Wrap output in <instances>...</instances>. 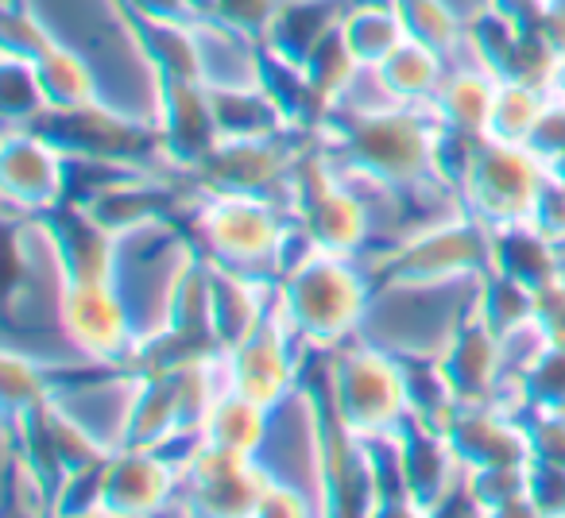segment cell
<instances>
[{"label":"cell","mask_w":565,"mask_h":518,"mask_svg":"<svg viewBox=\"0 0 565 518\" xmlns=\"http://www.w3.org/2000/svg\"><path fill=\"white\" fill-rule=\"evenodd\" d=\"M318 143L330 159L356 182H372L387 194H441L457 197L441 186L434 166V143H438V120L430 109L411 105H338L318 128Z\"/></svg>","instance_id":"6da1fadb"},{"label":"cell","mask_w":565,"mask_h":518,"mask_svg":"<svg viewBox=\"0 0 565 518\" xmlns=\"http://www.w3.org/2000/svg\"><path fill=\"white\" fill-rule=\"evenodd\" d=\"M275 299L295 341L310 348H341L372 306V279L361 276L353 256L307 248L287 263Z\"/></svg>","instance_id":"7a4b0ae2"},{"label":"cell","mask_w":565,"mask_h":518,"mask_svg":"<svg viewBox=\"0 0 565 518\" xmlns=\"http://www.w3.org/2000/svg\"><path fill=\"white\" fill-rule=\"evenodd\" d=\"M492 263V228L457 205L449 217L403 233L372 256V287L384 291H438L465 279H480Z\"/></svg>","instance_id":"3957f363"},{"label":"cell","mask_w":565,"mask_h":518,"mask_svg":"<svg viewBox=\"0 0 565 518\" xmlns=\"http://www.w3.org/2000/svg\"><path fill=\"white\" fill-rule=\"evenodd\" d=\"M194 228L210 259L244 271L264 283H279L287 268V244L295 240V220L279 202L244 194H202Z\"/></svg>","instance_id":"277c9868"},{"label":"cell","mask_w":565,"mask_h":518,"mask_svg":"<svg viewBox=\"0 0 565 518\" xmlns=\"http://www.w3.org/2000/svg\"><path fill=\"white\" fill-rule=\"evenodd\" d=\"M291 220L310 248L361 259L372 236V209L356 182L330 159V151L302 148L291 174Z\"/></svg>","instance_id":"5b68a950"},{"label":"cell","mask_w":565,"mask_h":518,"mask_svg":"<svg viewBox=\"0 0 565 518\" xmlns=\"http://www.w3.org/2000/svg\"><path fill=\"white\" fill-rule=\"evenodd\" d=\"M326 395L341 425L356 438L392 433L411 414L403 360L372 345H349L333 353Z\"/></svg>","instance_id":"8992f818"},{"label":"cell","mask_w":565,"mask_h":518,"mask_svg":"<svg viewBox=\"0 0 565 518\" xmlns=\"http://www.w3.org/2000/svg\"><path fill=\"white\" fill-rule=\"evenodd\" d=\"M58 325L66 341L78 348L82 360L97 368H132L140 353V330L120 294L117 279L109 283H82V279L58 276Z\"/></svg>","instance_id":"52a82bcc"},{"label":"cell","mask_w":565,"mask_h":518,"mask_svg":"<svg viewBox=\"0 0 565 518\" xmlns=\"http://www.w3.org/2000/svg\"><path fill=\"white\" fill-rule=\"evenodd\" d=\"M310 132L259 136V140H217V148L186 174L198 194H244L267 197L287 209L291 202V174L299 163V140ZM291 213V209H287Z\"/></svg>","instance_id":"ba28073f"},{"label":"cell","mask_w":565,"mask_h":518,"mask_svg":"<svg viewBox=\"0 0 565 518\" xmlns=\"http://www.w3.org/2000/svg\"><path fill=\"white\" fill-rule=\"evenodd\" d=\"M546 174L550 166L526 143H503L484 136L461 190H457V205L484 220L488 228L531 220L534 197H539Z\"/></svg>","instance_id":"9c48e42d"},{"label":"cell","mask_w":565,"mask_h":518,"mask_svg":"<svg viewBox=\"0 0 565 518\" xmlns=\"http://www.w3.org/2000/svg\"><path fill=\"white\" fill-rule=\"evenodd\" d=\"M0 190H4V205L12 213L43 217L71 194V159L40 128H4Z\"/></svg>","instance_id":"30bf717a"},{"label":"cell","mask_w":565,"mask_h":518,"mask_svg":"<svg viewBox=\"0 0 565 518\" xmlns=\"http://www.w3.org/2000/svg\"><path fill=\"white\" fill-rule=\"evenodd\" d=\"M295 333L287 325L279 310V299L271 291L267 314L259 317V325L225 353V371L228 387L248 399L264 402V407H279L282 399L295 395Z\"/></svg>","instance_id":"8fae6325"},{"label":"cell","mask_w":565,"mask_h":518,"mask_svg":"<svg viewBox=\"0 0 565 518\" xmlns=\"http://www.w3.org/2000/svg\"><path fill=\"white\" fill-rule=\"evenodd\" d=\"M438 371L446 379L454 402H503L508 391V364H503V341L492 325L480 317L477 299L472 310L454 325L441 348L434 353ZM508 407V402H503Z\"/></svg>","instance_id":"7c38bea8"},{"label":"cell","mask_w":565,"mask_h":518,"mask_svg":"<svg viewBox=\"0 0 565 518\" xmlns=\"http://www.w3.org/2000/svg\"><path fill=\"white\" fill-rule=\"evenodd\" d=\"M461 468H503L531 461L523 414L503 402H454L438 425Z\"/></svg>","instance_id":"4fadbf2b"},{"label":"cell","mask_w":565,"mask_h":518,"mask_svg":"<svg viewBox=\"0 0 565 518\" xmlns=\"http://www.w3.org/2000/svg\"><path fill=\"white\" fill-rule=\"evenodd\" d=\"M182 472L174 468L171 456L159 449L120 445L102 468V487H97V510L102 515H151L179 495Z\"/></svg>","instance_id":"5bb4252c"},{"label":"cell","mask_w":565,"mask_h":518,"mask_svg":"<svg viewBox=\"0 0 565 518\" xmlns=\"http://www.w3.org/2000/svg\"><path fill=\"white\" fill-rule=\"evenodd\" d=\"M264 476L267 468L259 464V456L228 453L202 441L182 472V487L190 495L186 507L205 515H256Z\"/></svg>","instance_id":"9a60e30c"},{"label":"cell","mask_w":565,"mask_h":518,"mask_svg":"<svg viewBox=\"0 0 565 518\" xmlns=\"http://www.w3.org/2000/svg\"><path fill=\"white\" fill-rule=\"evenodd\" d=\"M217 117H213L210 86L186 78H159V143L163 163L190 174L217 148Z\"/></svg>","instance_id":"2e32d148"},{"label":"cell","mask_w":565,"mask_h":518,"mask_svg":"<svg viewBox=\"0 0 565 518\" xmlns=\"http://www.w3.org/2000/svg\"><path fill=\"white\" fill-rule=\"evenodd\" d=\"M47 233L51 256L63 279H82V283H109L117 279L120 240L102 228L78 202H63L51 213L35 217Z\"/></svg>","instance_id":"e0dca14e"},{"label":"cell","mask_w":565,"mask_h":518,"mask_svg":"<svg viewBox=\"0 0 565 518\" xmlns=\"http://www.w3.org/2000/svg\"><path fill=\"white\" fill-rule=\"evenodd\" d=\"M399 441V461H403V479H407V495L415 510H434L441 503V495L454 487V479L461 476V461L449 449L446 433L434 422L418 414H407L395 430Z\"/></svg>","instance_id":"ac0fdd59"},{"label":"cell","mask_w":565,"mask_h":518,"mask_svg":"<svg viewBox=\"0 0 565 518\" xmlns=\"http://www.w3.org/2000/svg\"><path fill=\"white\" fill-rule=\"evenodd\" d=\"M205 276H210V333L221 353H228V348L241 345L259 325V317L267 314L275 283L252 279V276H244V271H233L210 256H205Z\"/></svg>","instance_id":"d6986e66"},{"label":"cell","mask_w":565,"mask_h":518,"mask_svg":"<svg viewBox=\"0 0 565 518\" xmlns=\"http://www.w3.org/2000/svg\"><path fill=\"white\" fill-rule=\"evenodd\" d=\"M488 271L539 294L542 287H550L562 276V251L531 220H511V225L492 228V263H488Z\"/></svg>","instance_id":"ffe728a7"},{"label":"cell","mask_w":565,"mask_h":518,"mask_svg":"<svg viewBox=\"0 0 565 518\" xmlns=\"http://www.w3.org/2000/svg\"><path fill=\"white\" fill-rule=\"evenodd\" d=\"M495 89H500V78H495L484 63H477V58H472L469 66H449L438 94H434V101H430V117L446 128L488 136Z\"/></svg>","instance_id":"44dd1931"},{"label":"cell","mask_w":565,"mask_h":518,"mask_svg":"<svg viewBox=\"0 0 565 518\" xmlns=\"http://www.w3.org/2000/svg\"><path fill=\"white\" fill-rule=\"evenodd\" d=\"M345 9V0H282L279 17L264 40V51L291 58V63H307L310 51L341 28Z\"/></svg>","instance_id":"7402d4cb"},{"label":"cell","mask_w":565,"mask_h":518,"mask_svg":"<svg viewBox=\"0 0 565 518\" xmlns=\"http://www.w3.org/2000/svg\"><path fill=\"white\" fill-rule=\"evenodd\" d=\"M179 433H198V430H186V422H182V402H179V391H174V379L140 376L132 407H128L125 445L167 449Z\"/></svg>","instance_id":"603a6c76"},{"label":"cell","mask_w":565,"mask_h":518,"mask_svg":"<svg viewBox=\"0 0 565 518\" xmlns=\"http://www.w3.org/2000/svg\"><path fill=\"white\" fill-rule=\"evenodd\" d=\"M271 414L275 407H264V402L228 387V391H221L213 399L210 414H205L202 441L205 445L228 449V453L259 456V449L267 445V433H271Z\"/></svg>","instance_id":"cb8c5ba5"},{"label":"cell","mask_w":565,"mask_h":518,"mask_svg":"<svg viewBox=\"0 0 565 518\" xmlns=\"http://www.w3.org/2000/svg\"><path fill=\"white\" fill-rule=\"evenodd\" d=\"M210 101L221 140H259V136L295 132L264 86H210Z\"/></svg>","instance_id":"d4e9b609"},{"label":"cell","mask_w":565,"mask_h":518,"mask_svg":"<svg viewBox=\"0 0 565 518\" xmlns=\"http://www.w3.org/2000/svg\"><path fill=\"white\" fill-rule=\"evenodd\" d=\"M446 55L418 40H403L399 47L387 55V63L376 71L384 94L395 105H411V109H430L434 94H438L441 78H446Z\"/></svg>","instance_id":"484cf974"},{"label":"cell","mask_w":565,"mask_h":518,"mask_svg":"<svg viewBox=\"0 0 565 518\" xmlns=\"http://www.w3.org/2000/svg\"><path fill=\"white\" fill-rule=\"evenodd\" d=\"M132 35L156 78L202 82V47H198L194 20H143L132 17Z\"/></svg>","instance_id":"4316f807"},{"label":"cell","mask_w":565,"mask_h":518,"mask_svg":"<svg viewBox=\"0 0 565 518\" xmlns=\"http://www.w3.org/2000/svg\"><path fill=\"white\" fill-rule=\"evenodd\" d=\"M341 35L364 71H380L387 55L407 40V28H403L395 4H349L345 20H341Z\"/></svg>","instance_id":"83f0119b"},{"label":"cell","mask_w":565,"mask_h":518,"mask_svg":"<svg viewBox=\"0 0 565 518\" xmlns=\"http://www.w3.org/2000/svg\"><path fill=\"white\" fill-rule=\"evenodd\" d=\"M35 74H40L43 94H47L51 109H78V105L105 101L89 58L78 55L74 47H66L63 40H58L55 47L35 63Z\"/></svg>","instance_id":"f1b7e54d"},{"label":"cell","mask_w":565,"mask_h":518,"mask_svg":"<svg viewBox=\"0 0 565 518\" xmlns=\"http://www.w3.org/2000/svg\"><path fill=\"white\" fill-rule=\"evenodd\" d=\"M511 410L519 414H565V348H542L511 384Z\"/></svg>","instance_id":"f546056e"},{"label":"cell","mask_w":565,"mask_h":518,"mask_svg":"<svg viewBox=\"0 0 565 518\" xmlns=\"http://www.w3.org/2000/svg\"><path fill=\"white\" fill-rule=\"evenodd\" d=\"M546 105L550 94L542 86H531V82H500L492 120H488V140L526 143L534 128H539Z\"/></svg>","instance_id":"4dcf8cb0"},{"label":"cell","mask_w":565,"mask_h":518,"mask_svg":"<svg viewBox=\"0 0 565 518\" xmlns=\"http://www.w3.org/2000/svg\"><path fill=\"white\" fill-rule=\"evenodd\" d=\"M395 9H399L403 28H407V40L426 43L446 58L469 47V28L457 20V12L446 0H395Z\"/></svg>","instance_id":"1f68e13d"},{"label":"cell","mask_w":565,"mask_h":518,"mask_svg":"<svg viewBox=\"0 0 565 518\" xmlns=\"http://www.w3.org/2000/svg\"><path fill=\"white\" fill-rule=\"evenodd\" d=\"M0 109H4V128H35L43 112H51V101L43 94V82L35 74V63L4 55V74H0Z\"/></svg>","instance_id":"d6a6232c"},{"label":"cell","mask_w":565,"mask_h":518,"mask_svg":"<svg viewBox=\"0 0 565 518\" xmlns=\"http://www.w3.org/2000/svg\"><path fill=\"white\" fill-rule=\"evenodd\" d=\"M0 387H4V418L28 414V410L43 407V402L55 395V387H51V379H47V368H43L32 353H20V348H4Z\"/></svg>","instance_id":"836d02e7"},{"label":"cell","mask_w":565,"mask_h":518,"mask_svg":"<svg viewBox=\"0 0 565 518\" xmlns=\"http://www.w3.org/2000/svg\"><path fill=\"white\" fill-rule=\"evenodd\" d=\"M4 55L24 58V63H40L51 47H55V35L51 28L40 20V12L32 4H20V0H4Z\"/></svg>","instance_id":"e575fe53"},{"label":"cell","mask_w":565,"mask_h":518,"mask_svg":"<svg viewBox=\"0 0 565 518\" xmlns=\"http://www.w3.org/2000/svg\"><path fill=\"white\" fill-rule=\"evenodd\" d=\"M282 0H213V17L225 28L241 32L244 40H252L256 47H264L267 32H271L275 17H279Z\"/></svg>","instance_id":"d590c367"},{"label":"cell","mask_w":565,"mask_h":518,"mask_svg":"<svg viewBox=\"0 0 565 518\" xmlns=\"http://www.w3.org/2000/svg\"><path fill=\"white\" fill-rule=\"evenodd\" d=\"M526 441H531V461L550 464L565 472V414H523Z\"/></svg>","instance_id":"8d00e7d4"},{"label":"cell","mask_w":565,"mask_h":518,"mask_svg":"<svg viewBox=\"0 0 565 518\" xmlns=\"http://www.w3.org/2000/svg\"><path fill=\"white\" fill-rule=\"evenodd\" d=\"M534 325L550 348H565V276L534 294Z\"/></svg>","instance_id":"74e56055"},{"label":"cell","mask_w":565,"mask_h":518,"mask_svg":"<svg viewBox=\"0 0 565 518\" xmlns=\"http://www.w3.org/2000/svg\"><path fill=\"white\" fill-rule=\"evenodd\" d=\"M531 225L542 228V233H546L554 244H565V179L546 174L539 197H534Z\"/></svg>","instance_id":"f35d334b"},{"label":"cell","mask_w":565,"mask_h":518,"mask_svg":"<svg viewBox=\"0 0 565 518\" xmlns=\"http://www.w3.org/2000/svg\"><path fill=\"white\" fill-rule=\"evenodd\" d=\"M256 515H310V499L299 484L267 472L256 499Z\"/></svg>","instance_id":"ab89813d"},{"label":"cell","mask_w":565,"mask_h":518,"mask_svg":"<svg viewBox=\"0 0 565 518\" xmlns=\"http://www.w3.org/2000/svg\"><path fill=\"white\" fill-rule=\"evenodd\" d=\"M526 148H531L546 166L565 155V101H554V97H550L546 112H542L539 128L531 132Z\"/></svg>","instance_id":"60d3db41"},{"label":"cell","mask_w":565,"mask_h":518,"mask_svg":"<svg viewBox=\"0 0 565 518\" xmlns=\"http://www.w3.org/2000/svg\"><path fill=\"white\" fill-rule=\"evenodd\" d=\"M531 499L539 515H565V472L531 461Z\"/></svg>","instance_id":"b9f144b4"},{"label":"cell","mask_w":565,"mask_h":518,"mask_svg":"<svg viewBox=\"0 0 565 518\" xmlns=\"http://www.w3.org/2000/svg\"><path fill=\"white\" fill-rule=\"evenodd\" d=\"M128 17L143 20H194V12L186 9V0H125Z\"/></svg>","instance_id":"7bdbcfd3"},{"label":"cell","mask_w":565,"mask_h":518,"mask_svg":"<svg viewBox=\"0 0 565 518\" xmlns=\"http://www.w3.org/2000/svg\"><path fill=\"white\" fill-rule=\"evenodd\" d=\"M546 94L554 97V101H565V55H557L554 74H550V86H546Z\"/></svg>","instance_id":"ee69618b"},{"label":"cell","mask_w":565,"mask_h":518,"mask_svg":"<svg viewBox=\"0 0 565 518\" xmlns=\"http://www.w3.org/2000/svg\"><path fill=\"white\" fill-rule=\"evenodd\" d=\"M550 174H557V179H565V155H562V159H554V163H550Z\"/></svg>","instance_id":"f6af8a7d"},{"label":"cell","mask_w":565,"mask_h":518,"mask_svg":"<svg viewBox=\"0 0 565 518\" xmlns=\"http://www.w3.org/2000/svg\"><path fill=\"white\" fill-rule=\"evenodd\" d=\"M345 4H395V0H345Z\"/></svg>","instance_id":"bcb514c9"}]
</instances>
